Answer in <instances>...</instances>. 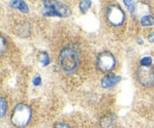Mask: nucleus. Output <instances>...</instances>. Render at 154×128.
Returning a JSON list of instances; mask_svg holds the SVG:
<instances>
[{
	"mask_svg": "<svg viewBox=\"0 0 154 128\" xmlns=\"http://www.w3.org/2000/svg\"><path fill=\"white\" fill-rule=\"evenodd\" d=\"M90 6H91V1H88V0H85V1H81V4H79L81 12H82V13H85V12L89 10Z\"/></svg>",
	"mask_w": 154,
	"mask_h": 128,
	"instance_id": "12",
	"label": "nucleus"
},
{
	"mask_svg": "<svg viewBox=\"0 0 154 128\" xmlns=\"http://www.w3.org/2000/svg\"><path fill=\"white\" fill-rule=\"evenodd\" d=\"M54 128H74V127H72V125H71V123L62 121V122H57V123H55Z\"/></svg>",
	"mask_w": 154,
	"mask_h": 128,
	"instance_id": "15",
	"label": "nucleus"
},
{
	"mask_svg": "<svg viewBox=\"0 0 154 128\" xmlns=\"http://www.w3.org/2000/svg\"><path fill=\"white\" fill-rule=\"evenodd\" d=\"M11 6L13 7V8H16V10H18L20 12H29V7H27V5L25 4V1H12L11 2Z\"/></svg>",
	"mask_w": 154,
	"mask_h": 128,
	"instance_id": "9",
	"label": "nucleus"
},
{
	"mask_svg": "<svg viewBox=\"0 0 154 128\" xmlns=\"http://www.w3.org/2000/svg\"><path fill=\"white\" fill-rule=\"evenodd\" d=\"M136 81L142 87H153L154 86V68L153 67H139L135 71Z\"/></svg>",
	"mask_w": 154,
	"mask_h": 128,
	"instance_id": "5",
	"label": "nucleus"
},
{
	"mask_svg": "<svg viewBox=\"0 0 154 128\" xmlns=\"http://www.w3.org/2000/svg\"><path fill=\"white\" fill-rule=\"evenodd\" d=\"M120 81H121V77L117 76V75H114V73L106 75V76L101 80V86H102L103 88H112V87L116 86Z\"/></svg>",
	"mask_w": 154,
	"mask_h": 128,
	"instance_id": "7",
	"label": "nucleus"
},
{
	"mask_svg": "<svg viewBox=\"0 0 154 128\" xmlns=\"http://www.w3.org/2000/svg\"><path fill=\"white\" fill-rule=\"evenodd\" d=\"M58 64L63 73L72 76L79 71L82 65L81 46L76 43H68L58 51Z\"/></svg>",
	"mask_w": 154,
	"mask_h": 128,
	"instance_id": "1",
	"label": "nucleus"
},
{
	"mask_svg": "<svg viewBox=\"0 0 154 128\" xmlns=\"http://www.w3.org/2000/svg\"><path fill=\"white\" fill-rule=\"evenodd\" d=\"M140 24L142 25V26H152L154 25V17L153 16H151V14H148V16H145V17H141L140 18Z\"/></svg>",
	"mask_w": 154,
	"mask_h": 128,
	"instance_id": "10",
	"label": "nucleus"
},
{
	"mask_svg": "<svg viewBox=\"0 0 154 128\" xmlns=\"http://www.w3.org/2000/svg\"><path fill=\"white\" fill-rule=\"evenodd\" d=\"M5 51V38L1 37V54H4Z\"/></svg>",
	"mask_w": 154,
	"mask_h": 128,
	"instance_id": "16",
	"label": "nucleus"
},
{
	"mask_svg": "<svg viewBox=\"0 0 154 128\" xmlns=\"http://www.w3.org/2000/svg\"><path fill=\"white\" fill-rule=\"evenodd\" d=\"M140 65L141 67H152V57L145 56L140 59Z\"/></svg>",
	"mask_w": 154,
	"mask_h": 128,
	"instance_id": "11",
	"label": "nucleus"
},
{
	"mask_svg": "<svg viewBox=\"0 0 154 128\" xmlns=\"http://www.w3.org/2000/svg\"><path fill=\"white\" fill-rule=\"evenodd\" d=\"M116 125V119L113 114H108L101 117L100 127L101 128H114Z\"/></svg>",
	"mask_w": 154,
	"mask_h": 128,
	"instance_id": "8",
	"label": "nucleus"
},
{
	"mask_svg": "<svg viewBox=\"0 0 154 128\" xmlns=\"http://www.w3.org/2000/svg\"><path fill=\"white\" fill-rule=\"evenodd\" d=\"M96 65L97 68L101 71H110L115 68L116 65V58L109 51H103L100 55L97 56L96 59Z\"/></svg>",
	"mask_w": 154,
	"mask_h": 128,
	"instance_id": "6",
	"label": "nucleus"
},
{
	"mask_svg": "<svg viewBox=\"0 0 154 128\" xmlns=\"http://www.w3.org/2000/svg\"><path fill=\"white\" fill-rule=\"evenodd\" d=\"M32 121V110L25 103H18L11 114V123L17 128L27 127Z\"/></svg>",
	"mask_w": 154,
	"mask_h": 128,
	"instance_id": "2",
	"label": "nucleus"
},
{
	"mask_svg": "<svg viewBox=\"0 0 154 128\" xmlns=\"http://www.w3.org/2000/svg\"><path fill=\"white\" fill-rule=\"evenodd\" d=\"M148 39H149L151 42H154V31L149 35V36H148Z\"/></svg>",
	"mask_w": 154,
	"mask_h": 128,
	"instance_id": "18",
	"label": "nucleus"
},
{
	"mask_svg": "<svg viewBox=\"0 0 154 128\" xmlns=\"http://www.w3.org/2000/svg\"><path fill=\"white\" fill-rule=\"evenodd\" d=\"M39 61H40V63L44 64V65H48V64L50 63L49 56H48L46 52H42V54H40V56H39Z\"/></svg>",
	"mask_w": 154,
	"mask_h": 128,
	"instance_id": "14",
	"label": "nucleus"
},
{
	"mask_svg": "<svg viewBox=\"0 0 154 128\" xmlns=\"http://www.w3.org/2000/svg\"><path fill=\"white\" fill-rule=\"evenodd\" d=\"M106 18L110 26L120 27L126 20V14L125 11L117 4H110L106 11Z\"/></svg>",
	"mask_w": 154,
	"mask_h": 128,
	"instance_id": "4",
	"label": "nucleus"
},
{
	"mask_svg": "<svg viewBox=\"0 0 154 128\" xmlns=\"http://www.w3.org/2000/svg\"><path fill=\"white\" fill-rule=\"evenodd\" d=\"M0 101H1V117H4L6 114V110H7V101L4 96H1Z\"/></svg>",
	"mask_w": 154,
	"mask_h": 128,
	"instance_id": "13",
	"label": "nucleus"
},
{
	"mask_svg": "<svg viewBox=\"0 0 154 128\" xmlns=\"http://www.w3.org/2000/svg\"><path fill=\"white\" fill-rule=\"evenodd\" d=\"M43 13L45 16H58V17H68L71 14V11L70 8L63 4V2H59V1H50V0H46V1H43Z\"/></svg>",
	"mask_w": 154,
	"mask_h": 128,
	"instance_id": "3",
	"label": "nucleus"
},
{
	"mask_svg": "<svg viewBox=\"0 0 154 128\" xmlns=\"http://www.w3.org/2000/svg\"><path fill=\"white\" fill-rule=\"evenodd\" d=\"M33 83H35V86H39V84H40V77H39V76H36V77H35Z\"/></svg>",
	"mask_w": 154,
	"mask_h": 128,
	"instance_id": "17",
	"label": "nucleus"
}]
</instances>
